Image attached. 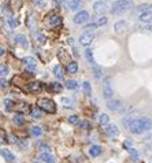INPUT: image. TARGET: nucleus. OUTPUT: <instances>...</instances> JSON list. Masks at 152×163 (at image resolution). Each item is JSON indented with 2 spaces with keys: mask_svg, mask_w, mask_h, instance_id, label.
<instances>
[{
  "mask_svg": "<svg viewBox=\"0 0 152 163\" xmlns=\"http://www.w3.org/2000/svg\"><path fill=\"white\" fill-rule=\"evenodd\" d=\"M4 106H6L7 111H11L13 110V107H14V101L10 100V99H6V100H4Z\"/></svg>",
  "mask_w": 152,
  "mask_h": 163,
  "instance_id": "33",
  "label": "nucleus"
},
{
  "mask_svg": "<svg viewBox=\"0 0 152 163\" xmlns=\"http://www.w3.org/2000/svg\"><path fill=\"white\" fill-rule=\"evenodd\" d=\"M127 127H129V130L132 132V133L140 134V133H142V132L151 130L152 129V122H151L149 118L141 117V118H137V119H133Z\"/></svg>",
  "mask_w": 152,
  "mask_h": 163,
  "instance_id": "1",
  "label": "nucleus"
},
{
  "mask_svg": "<svg viewBox=\"0 0 152 163\" xmlns=\"http://www.w3.org/2000/svg\"><path fill=\"white\" fill-rule=\"evenodd\" d=\"M66 88H69V89H77L78 88V82L75 81V80H69V81L66 82Z\"/></svg>",
  "mask_w": 152,
  "mask_h": 163,
  "instance_id": "32",
  "label": "nucleus"
},
{
  "mask_svg": "<svg viewBox=\"0 0 152 163\" xmlns=\"http://www.w3.org/2000/svg\"><path fill=\"white\" fill-rule=\"evenodd\" d=\"M133 6H134V4H133L132 0H118V1H115V3L113 4V7H111V13L122 14V13H125V11L130 10Z\"/></svg>",
  "mask_w": 152,
  "mask_h": 163,
  "instance_id": "2",
  "label": "nucleus"
},
{
  "mask_svg": "<svg viewBox=\"0 0 152 163\" xmlns=\"http://www.w3.org/2000/svg\"><path fill=\"white\" fill-rule=\"evenodd\" d=\"M62 23V18L60 16H58V15H52V18H51V21H49V25H51V26H59V25H60Z\"/></svg>",
  "mask_w": 152,
  "mask_h": 163,
  "instance_id": "25",
  "label": "nucleus"
},
{
  "mask_svg": "<svg viewBox=\"0 0 152 163\" xmlns=\"http://www.w3.org/2000/svg\"><path fill=\"white\" fill-rule=\"evenodd\" d=\"M129 153H130V158H132V159H134V160H139L140 155H139V152H137V151L134 150V148H133V150H130V151H129Z\"/></svg>",
  "mask_w": 152,
  "mask_h": 163,
  "instance_id": "35",
  "label": "nucleus"
},
{
  "mask_svg": "<svg viewBox=\"0 0 152 163\" xmlns=\"http://www.w3.org/2000/svg\"><path fill=\"white\" fill-rule=\"evenodd\" d=\"M62 89H63V86H62L59 82H52V84L49 85V91H52V92H60Z\"/></svg>",
  "mask_w": 152,
  "mask_h": 163,
  "instance_id": "27",
  "label": "nucleus"
},
{
  "mask_svg": "<svg viewBox=\"0 0 152 163\" xmlns=\"http://www.w3.org/2000/svg\"><path fill=\"white\" fill-rule=\"evenodd\" d=\"M65 1H69V0H65Z\"/></svg>",
  "mask_w": 152,
  "mask_h": 163,
  "instance_id": "50",
  "label": "nucleus"
},
{
  "mask_svg": "<svg viewBox=\"0 0 152 163\" xmlns=\"http://www.w3.org/2000/svg\"><path fill=\"white\" fill-rule=\"evenodd\" d=\"M145 143L152 144V134H149V136H147V137H145Z\"/></svg>",
  "mask_w": 152,
  "mask_h": 163,
  "instance_id": "48",
  "label": "nucleus"
},
{
  "mask_svg": "<svg viewBox=\"0 0 152 163\" xmlns=\"http://www.w3.org/2000/svg\"><path fill=\"white\" fill-rule=\"evenodd\" d=\"M0 155H1V156H3L8 163L15 162V156H14V153L11 152V151H8V150H0Z\"/></svg>",
  "mask_w": 152,
  "mask_h": 163,
  "instance_id": "11",
  "label": "nucleus"
},
{
  "mask_svg": "<svg viewBox=\"0 0 152 163\" xmlns=\"http://www.w3.org/2000/svg\"><path fill=\"white\" fill-rule=\"evenodd\" d=\"M69 124H71V125L80 124V118H78L77 115H71V117H69Z\"/></svg>",
  "mask_w": 152,
  "mask_h": 163,
  "instance_id": "34",
  "label": "nucleus"
},
{
  "mask_svg": "<svg viewBox=\"0 0 152 163\" xmlns=\"http://www.w3.org/2000/svg\"><path fill=\"white\" fill-rule=\"evenodd\" d=\"M8 23H10V26L11 28H15V26H18V21L15 19V18H8Z\"/></svg>",
  "mask_w": 152,
  "mask_h": 163,
  "instance_id": "42",
  "label": "nucleus"
},
{
  "mask_svg": "<svg viewBox=\"0 0 152 163\" xmlns=\"http://www.w3.org/2000/svg\"><path fill=\"white\" fill-rule=\"evenodd\" d=\"M37 106H39L40 110L45 111V112H48V114H54V112L56 111L55 101H52L51 99H40V100L37 101Z\"/></svg>",
  "mask_w": 152,
  "mask_h": 163,
  "instance_id": "3",
  "label": "nucleus"
},
{
  "mask_svg": "<svg viewBox=\"0 0 152 163\" xmlns=\"http://www.w3.org/2000/svg\"><path fill=\"white\" fill-rule=\"evenodd\" d=\"M92 68H93V74L96 78H101V75H103V71H101V67H99L97 65H93L92 66Z\"/></svg>",
  "mask_w": 152,
  "mask_h": 163,
  "instance_id": "28",
  "label": "nucleus"
},
{
  "mask_svg": "<svg viewBox=\"0 0 152 163\" xmlns=\"http://www.w3.org/2000/svg\"><path fill=\"white\" fill-rule=\"evenodd\" d=\"M85 56H86L88 62L91 63L92 66H93V65H96V62H95V58H93V52H92V49H89V48H86V49H85Z\"/></svg>",
  "mask_w": 152,
  "mask_h": 163,
  "instance_id": "24",
  "label": "nucleus"
},
{
  "mask_svg": "<svg viewBox=\"0 0 152 163\" xmlns=\"http://www.w3.org/2000/svg\"><path fill=\"white\" fill-rule=\"evenodd\" d=\"M30 133H32V136H34V137H40L42 133V130H41V127L40 126H33L32 129H30Z\"/></svg>",
  "mask_w": 152,
  "mask_h": 163,
  "instance_id": "29",
  "label": "nucleus"
},
{
  "mask_svg": "<svg viewBox=\"0 0 152 163\" xmlns=\"http://www.w3.org/2000/svg\"><path fill=\"white\" fill-rule=\"evenodd\" d=\"M114 30L118 33V34H122L127 30V23L125 21H118L115 25H114Z\"/></svg>",
  "mask_w": 152,
  "mask_h": 163,
  "instance_id": "10",
  "label": "nucleus"
},
{
  "mask_svg": "<svg viewBox=\"0 0 152 163\" xmlns=\"http://www.w3.org/2000/svg\"><path fill=\"white\" fill-rule=\"evenodd\" d=\"M82 6V3H81V0H69L67 1V7L70 8V10H78L80 7Z\"/></svg>",
  "mask_w": 152,
  "mask_h": 163,
  "instance_id": "17",
  "label": "nucleus"
},
{
  "mask_svg": "<svg viewBox=\"0 0 152 163\" xmlns=\"http://www.w3.org/2000/svg\"><path fill=\"white\" fill-rule=\"evenodd\" d=\"M33 4H36V6H39V7H44L45 6V1L44 0H32Z\"/></svg>",
  "mask_w": 152,
  "mask_h": 163,
  "instance_id": "43",
  "label": "nucleus"
},
{
  "mask_svg": "<svg viewBox=\"0 0 152 163\" xmlns=\"http://www.w3.org/2000/svg\"><path fill=\"white\" fill-rule=\"evenodd\" d=\"M16 42H18L22 48H28V47H29L28 39H26V36H23V34H18V36H16Z\"/></svg>",
  "mask_w": 152,
  "mask_h": 163,
  "instance_id": "18",
  "label": "nucleus"
},
{
  "mask_svg": "<svg viewBox=\"0 0 152 163\" xmlns=\"http://www.w3.org/2000/svg\"><path fill=\"white\" fill-rule=\"evenodd\" d=\"M8 74V67L6 65H0V75H6Z\"/></svg>",
  "mask_w": 152,
  "mask_h": 163,
  "instance_id": "37",
  "label": "nucleus"
},
{
  "mask_svg": "<svg viewBox=\"0 0 152 163\" xmlns=\"http://www.w3.org/2000/svg\"><path fill=\"white\" fill-rule=\"evenodd\" d=\"M93 10L96 14H104L108 10V7H107V4L104 3V1H96V3L93 4Z\"/></svg>",
  "mask_w": 152,
  "mask_h": 163,
  "instance_id": "9",
  "label": "nucleus"
},
{
  "mask_svg": "<svg viewBox=\"0 0 152 163\" xmlns=\"http://www.w3.org/2000/svg\"><path fill=\"white\" fill-rule=\"evenodd\" d=\"M80 127H81V129H85V130H88V129H91V124L86 122V121L80 122Z\"/></svg>",
  "mask_w": 152,
  "mask_h": 163,
  "instance_id": "39",
  "label": "nucleus"
},
{
  "mask_svg": "<svg viewBox=\"0 0 152 163\" xmlns=\"http://www.w3.org/2000/svg\"><path fill=\"white\" fill-rule=\"evenodd\" d=\"M22 62L26 65V68H28L29 71H34V70H36V60H34V58H32V56H26V58L22 59Z\"/></svg>",
  "mask_w": 152,
  "mask_h": 163,
  "instance_id": "8",
  "label": "nucleus"
},
{
  "mask_svg": "<svg viewBox=\"0 0 152 163\" xmlns=\"http://www.w3.org/2000/svg\"><path fill=\"white\" fill-rule=\"evenodd\" d=\"M54 74H55L59 80L63 78V77H65V70H63V66L56 65L55 67H54Z\"/></svg>",
  "mask_w": 152,
  "mask_h": 163,
  "instance_id": "19",
  "label": "nucleus"
},
{
  "mask_svg": "<svg viewBox=\"0 0 152 163\" xmlns=\"http://www.w3.org/2000/svg\"><path fill=\"white\" fill-rule=\"evenodd\" d=\"M62 104L66 106V107H69V108L74 107L75 106V99H73V98H62Z\"/></svg>",
  "mask_w": 152,
  "mask_h": 163,
  "instance_id": "20",
  "label": "nucleus"
},
{
  "mask_svg": "<svg viewBox=\"0 0 152 163\" xmlns=\"http://www.w3.org/2000/svg\"><path fill=\"white\" fill-rule=\"evenodd\" d=\"M7 140L14 144V143H16V137L14 136V134H8V136H7Z\"/></svg>",
  "mask_w": 152,
  "mask_h": 163,
  "instance_id": "45",
  "label": "nucleus"
},
{
  "mask_svg": "<svg viewBox=\"0 0 152 163\" xmlns=\"http://www.w3.org/2000/svg\"><path fill=\"white\" fill-rule=\"evenodd\" d=\"M93 39H95L93 32H84L81 34V37H80V44L84 47H88V45H91V42L93 41Z\"/></svg>",
  "mask_w": 152,
  "mask_h": 163,
  "instance_id": "4",
  "label": "nucleus"
},
{
  "mask_svg": "<svg viewBox=\"0 0 152 163\" xmlns=\"http://www.w3.org/2000/svg\"><path fill=\"white\" fill-rule=\"evenodd\" d=\"M30 115H32V118H34V119H41V110L37 107L32 108V110H30Z\"/></svg>",
  "mask_w": 152,
  "mask_h": 163,
  "instance_id": "26",
  "label": "nucleus"
},
{
  "mask_svg": "<svg viewBox=\"0 0 152 163\" xmlns=\"http://www.w3.org/2000/svg\"><path fill=\"white\" fill-rule=\"evenodd\" d=\"M0 117H1V114H0Z\"/></svg>",
  "mask_w": 152,
  "mask_h": 163,
  "instance_id": "51",
  "label": "nucleus"
},
{
  "mask_svg": "<svg viewBox=\"0 0 152 163\" xmlns=\"http://www.w3.org/2000/svg\"><path fill=\"white\" fill-rule=\"evenodd\" d=\"M123 148H126V150H127V151L133 150V144H132V141H129V140H126V141H123Z\"/></svg>",
  "mask_w": 152,
  "mask_h": 163,
  "instance_id": "40",
  "label": "nucleus"
},
{
  "mask_svg": "<svg viewBox=\"0 0 152 163\" xmlns=\"http://www.w3.org/2000/svg\"><path fill=\"white\" fill-rule=\"evenodd\" d=\"M4 141H6V134L3 130H0V144H3Z\"/></svg>",
  "mask_w": 152,
  "mask_h": 163,
  "instance_id": "46",
  "label": "nucleus"
},
{
  "mask_svg": "<svg viewBox=\"0 0 152 163\" xmlns=\"http://www.w3.org/2000/svg\"><path fill=\"white\" fill-rule=\"evenodd\" d=\"M149 8H151V6H149V4H142V6H140L137 10H139V11H142V13H147Z\"/></svg>",
  "mask_w": 152,
  "mask_h": 163,
  "instance_id": "41",
  "label": "nucleus"
},
{
  "mask_svg": "<svg viewBox=\"0 0 152 163\" xmlns=\"http://www.w3.org/2000/svg\"><path fill=\"white\" fill-rule=\"evenodd\" d=\"M107 23V18L106 16H100V18H97L95 22L89 23L86 28H97V26H103V25H106Z\"/></svg>",
  "mask_w": 152,
  "mask_h": 163,
  "instance_id": "14",
  "label": "nucleus"
},
{
  "mask_svg": "<svg viewBox=\"0 0 152 163\" xmlns=\"http://www.w3.org/2000/svg\"><path fill=\"white\" fill-rule=\"evenodd\" d=\"M41 160L45 163H56L55 156H52L49 152H42L41 153Z\"/></svg>",
  "mask_w": 152,
  "mask_h": 163,
  "instance_id": "16",
  "label": "nucleus"
},
{
  "mask_svg": "<svg viewBox=\"0 0 152 163\" xmlns=\"http://www.w3.org/2000/svg\"><path fill=\"white\" fill-rule=\"evenodd\" d=\"M103 96H104V99H107V100H111V98L114 96L113 86H111L110 80H106L104 84H103Z\"/></svg>",
  "mask_w": 152,
  "mask_h": 163,
  "instance_id": "5",
  "label": "nucleus"
},
{
  "mask_svg": "<svg viewBox=\"0 0 152 163\" xmlns=\"http://www.w3.org/2000/svg\"><path fill=\"white\" fill-rule=\"evenodd\" d=\"M28 91L30 92V93H40V92L42 91V85L40 84V82H30V84H28Z\"/></svg>",
  "mask_w": 152,
  "mask_h": 163,
  "instance_id": "7",
  "label": "nucleus"
},
{
  "mask_svg": "<svg viewBox=\"0 0 152 163\" xmlns=\"http://www.w3.org/2000/svg\"><path fill=\"white\" fill-rule=\"evenodd\" d=\"M140 21L142 23H152V13L151 11H147V13H142L140 15Z\"/></svg>",
  "mask_w": 152,
  "mask_h": 163,
  "instance_id": "15",
  "label": "nucleus"
},
{
  "mask_svg": "<svg viewBox=\"0 0 152 163\" xmlns=\"http://www.w3.org/2000/svg\"><path fill=\"white\" fill-rule=\"evenodd\" d=\"M89 21V14L86 11H80L78 14H75L74 16V23L77 25H82V23H86Z\"/></svg>",
  "mask_w": 152,
  "mask_h": 163,
  "instance_id": "6",
  "label": "nucleus"
},
{
  "mask_svg": "<svg viewBox=\"0 0 152 163\" xmlns=\"http://www.w3.org/2000/svg\"><path fill=\"white\" fill-rule=\"evenodd\" d=\"M7 88H8V81L7 80H0V91H4Z\"/></svg>",
  "mask_w": 152,
  "mask_h": 163,
  "instance_id": "36",
  "label": "nucleus"
},
{
  "mask_svg": "<svg viewBox=\"0 0 152 163\" xmlns=\"http://www.w3.org/2000/svg\"><path fill=\"white\" fill-rule=\"evenodd\" d=\"M101 147L100 145H92L91 150H89V153H91V156H99L101 153Z\"/></svg>",
  "mask_w": 152,
  "mask_h": 163,
  "instance_id": "22",
  "label": "nucleus"
},
{
  "mask_svg": "<svg viewBox=\"0 0 152 163\" xmlns=\"http://www.w3.org/2000/svg\"><path fill=\"white\" fill-rule=\"evenodd\" d=\"M7 7H8V4H7V3H4L3 6H1V11H3V13L6 14V15H10V13H11V11L8 10V8H7Z\"/></svg>",
  "mask_w": 152,
  "mask_h": 163,
  "instance_id": "44",
  "label": "nucleus"
},
{
  "mask_svg": "<svg viewBox=\"0 0 152 163\" xmlns=\"http://www.w3.org/2000/svg\"><path fill=\"white\" fill-rule=\"evenodd\" d=\"M107 107L111 111H119V108L122 107V103L119 100H108L107 101Z\"/></svg>",
  "mask_w": 152,
  "mask_h": 163,
  "instance_id": "12",
  "label": "nucleus"
},
{
  "mask_svg": "<svg viewBox=\"0 0 152 163\" xmlns=\"http://www.w3.org/2000/svg\"><path fill=\"white\" fill-rule=\"evenodd\" d=\"M13 121L15 125H22V124H25V118H23L21 114H16V115H14Z\"/></svg>",
  "mask_w": 152,
  "mask_h": 163,
  "instance_id": "31",
  "label": "nucleus"
},
{
  "mask_svg": "<svg viewBox=\"0 0 152 163\" xmlns=\"http://www.w3.org/2000/svg\"><path fill=\"white\" fill-rule=\"evenodd\" d=\"M40 150L44 151V152H48V151H49V147H48V145H45V144H41V145H40Z\"/></svg>",
  "mask_w": 152,
  "mask_h": 163,
  "instance_id": "47",
  "label": "nucleus"
},
{
  "mask_svg": "<svg viewBox=\"0 0 152 163\" xmlns=\"http://www.w3.org/2000/svg\"><path fill=\"white\" fill-rule=\"evenodd\" d=\"M110 122V117L107 114H100L99 115V124L100 125H107Z\"/></svg>",
  "mask_w": 152,
  "mask_h": 163,
  "instance_id": "30",
  "label": "nucleus"
},
{
  "mask_svg": "<svg viewBox=\"0 0 152 163\" xmlns=\"http://www.w3.org/2000/svg\"><path fill=\"white\" fill-rule=\"evenodd\" d=\"M82 92H84V95L88 96V98H91V93H92V88H91V84L88 81H85L82 84Z\"/></svg>",
  "mask_w": 152,
  "mask_h": 163,
  "instance_id": "23",
  "label": "nucleus"
},
{
  "mask_svg": "<svg viewBox=\"0 0 152 163\" xmlns=\"http://www.w3.org/2000/svg\"><path fill=\"white\" fill-rule=\"evenodd\" d=\"M45 41H47V37L44 36V34H39V36H37V42H39V44H45Z\"/></svg>",
  "mask_w": 152,
  "mask_h": 163,
  "instance_id": "38",
  "label": "nucleus"
},
{
  "mask_svg": "<svg viewBox=\"0 0 152 163\" xmlns=\"http://www.w3.org/2000/svg\"><path fill=\"white\" fill-rule=\"evenodd\" d=\"M67 71L70 74H75L78 71V63L77 62H69L67 63Z\"/></svg>",
  "mask_w": 152,
  "mask_h": 163,
  "instance_id": "21",
  "label": "nucleus"
},
{
  "mask_svg": "<svg viewBox=\"0 0 152 163\" xmlns=\"http://www.w3.org/2000/svg\"><path fill=\"white\" fill-rule=\"evenodd\" d=\"M4 55V48L3 47H0V56H3Z\"/></svg>",
  "mask_w": 152,
  "mask_h": 163,
  "instance_id": "49",
  "label": "nucleus"
},
{
  "mask_svg": "<svg viewBox=\"0 0 152 163\" xmlns=\"http://www.w3.org/2000/svg\"><path fill=\"white\" fill-rule=\"evenodd\" d=\"M106 133H107V136H110V137H118V134H119L118 126L117 125H110V126H107Z\"/></svg>",
  "mask_w": 152,
  "mask_h": 163,
  "instance_id": "13",
  "label": "nucleus"
}]
</instances>
